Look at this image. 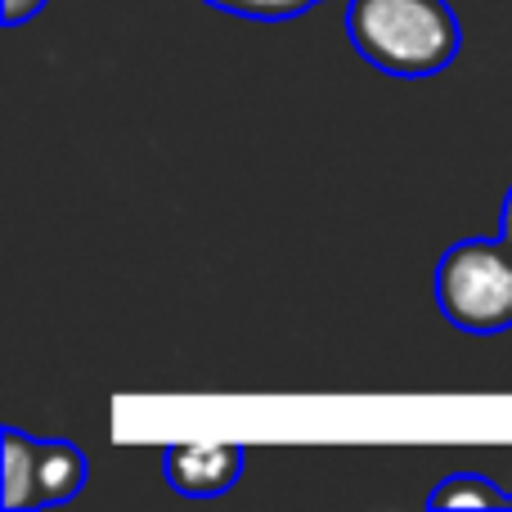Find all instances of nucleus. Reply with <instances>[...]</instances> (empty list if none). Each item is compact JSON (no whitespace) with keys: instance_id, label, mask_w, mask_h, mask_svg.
I'll return each instance as SVG.
<instances>
[{"instance_id":"nucleus-1","label":"nucleus","mask_w":512,"mask_h":512,"mask_svg":"<svg viewBox=\"0 0 512 512\" xmlns=\"http://www.w3.org/2000/svg\"><path fill=\"white\" fill-rule=\"evenodd\" d=\"M355 54L387 77H436L459 59L463 27L450 0H346Z\"/></svg>"},{"instance_id":"nucleus-9","label":"nucleus","mask_w":512,"mask_h":512,"mask_svg":"<svg viewBox=\"0 0 512 512\" xmlns=\"http://www.w3.org/2000/svg\"><path fill=\"white\" fill-rule=\"evenodd\" d=\"M508 504H512V495H508Z\"/></svg>"},{"instance_id":"nucleus-7","label":"nucleus","mask_w":512,"mask_h":512,"mask_svg":"<svg viewBox=\"0 0 512 512\" xmlns=\"http://www.w3.org/2000/svg\"><path fill=\"white\" fill-rule=\"evenodd\" d=\"M45 5H50V0H5V14L0 18H5V27H23L27 18H36Z\"/></svg>"},{"instance_id":"nucleus-3","label":"nucleus","mask_w":512,"mask_h":512,"mask_svg":"<svg viewBox=\"0 0 512 512\" xmlns=\"http://www.w3.org/2000/svg\"><path fill=\"white\" fill-rule=\"evenodd\" d=\"M0 450H5V508L27 512V508H50L68 504L86 490V454L72 441H36V436L5 427L0 432Z\"/></svg>"},{"instance_id":"nucleus-2","label":"nucleus","mask_w":512,"mask_h":512,"mask_svg":"<svg viewBox=\"0 0 512 512\" xmlns=\"http://www.w3.org/2000/svg\"><path fill=\"white\" fill-rule=\"evenodd\" d=\"M436 306L459 333L495 337L512 328V243L463 239L436 265Z\"/></svg>"},{"instance_id":"nucleus-4","label":"nucleus","mask_w":512,"mask_h":512,"mask_svg":"<svg viewBox=\"0 0 512 512\" xmlns=\"http://www.w3.org/2000/svg\"><path fill=\"white\" fill-rule=\"evenodd\" d=\"M162 472H167V486L180 490L189 499H216L225 490H234V481L243 477V445L230 441H185L171 445L162 454Z\"/></svg>"},{"instance_id":"nucleus-6","label":"nucleus","mask_w":512,"mask_h":512,"mask_svg":"<svg viewBox=\"0 0 512 512\" xmlns=\"http://www.w3.org/2000/svg\"><path fill=\"white\" fill-rule=\"evenodd\" d=\"M207 5L234 18H252V23H283V18L306 14L315 0H207Z\"/></svg>"},{"instance_id":"nucleus-5","label":"nucleus","mask_w":512,"mask_h":512,"mask_svg":"<svg viewBox=\"0 0 512 512\" xmlns=\"http://www.w3.org/2000/svg\"><path fill=\"white\" fill-rule=\"evenodd\" d=\"M427 504L432 508H504L508 495L490 477H481V472H454V477H445L427 495Z\"/></svg>"},{"instance_id":"nucleus-8","label":"nucleus","mask_w":512,"mask_h":512,"mask_svg":"<svg viewBox=\"0 0 512 512\" xmlns=\"http://www.w3.org/2000/svg\"><path fill=\"white\" fill-rule=\"evenodd\" d=\"M499 234L512 243V189L504 194V207H499Z\"/></svg>"}]
</instances>
